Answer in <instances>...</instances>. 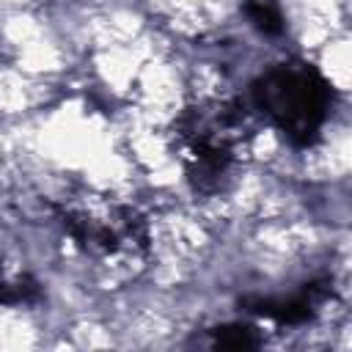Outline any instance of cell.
Listing matches in <instances>:
<instances>
[{
  "label": "cell",
  "mask_w": 352,
  "mask_h": 352,
  "mask_svg": "<svg viewBox=\"0 0 352 352\" xmlns=\"http://www.w3.org/2000/svg\"><path fill=\"white\" fill-rule=\"evenodd\" d=\"M256 107L297 146H311L330 110V85L308 63H278L253 85Z\"/></svg>",
  "instance_id": "cell-1"
},
{
  "label": "cell",
  "mask_w": 352,
  "mask_h": 352,
  "mask_svg": "<svg viewBox=\"0 0 352 352\" xmlns=\"http://www.w3.org/2000/svg\"><path fill=\"white\" fill-rule=\"evenodd\" d=\"M242 132V110L231 104L195 107L176 124V138L182 140L187 173L195 184L206 187L223 176L234 160V148Z\"/></svg>",
  "instance_id": "cell-2"
},
{
  "label": "cell",
  "mask_w": 352,
  "mask_h": 352,
  "mask_svg": "<svg viewBox=\"0 0 352 352\" xmlns=\"http://www.w3.org/2000/svg\"><path fill=\"white\" fill-rule=\"evenodd\" d=\"M58 214L69 236L82 250L102 256V258H110L129 245L135 248L146 242L143 220L126 206H116L107 214H96L82 206H60Z\"/></svg>",
  "instance_id": "cell-3"
},
{
  "label": "cell",
  "mask_w": 352,
  "mask_h": 352,
  "mask_svg": "<svg viewBox=\"0 0 352 352\" xmlns=\"http://www.w3.org/2000/svg\"><path fill=\"white\" fill-rule=\"evenodd\" d=\"M330 292H333V286L324 280V283L305 286L300 294H294L289 300H253L245 305H250L248 311L267 316V319H275L280 324H300V322H308L319 311V305L330 297Z\"/></svg>",
  "instance_id": "cell-4"
},
{
  "label": "cell",
  "mask_w": 352,
  "mask_h": 352,
  "mask_svg": "<svg viewBox=\"0 0 352 352\" xmlns=\"http://www.w3.org/2000/svg\"><path fill=\"white\" fill-rule=\"evenodd\" d=\"M245 14L261 33H280L283 30V16L275 0H245Z\"/></svg>",
  "instance_id": "cell-5"
},
{
  "label": "cell",
  "mask_w": 352,
  "mask_h": 352,
  "mask_svg": "<svg viewBox=\"0 0 352 352\" xmlns=\"http://www.w3.org/2000/svg\"><path fill=\"white\" fill-rule=\"evenodd\" d=\"M258 341L261 338L248 324H228V327L214 330V344L226 346V349H253V346H258Z\"/></svg>",
  "instance_id": "cell-6"
}]
</instances>
